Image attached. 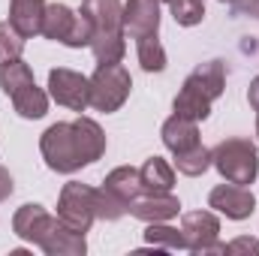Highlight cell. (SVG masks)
Masks as SVG:
<instances>
[{
  "label": "cell",
  "mask_w": 259,
  "mask_h": 256,
  "mask_svg": "<svg viewBox=\"0 0 259 256\" xmlns=\"http://www.w3.org/2000/svg\"><path fill=\"white\" fill-rule=\"evenodd\" d=\"M94 24L91 52L97 64H121L127 42H124V3L121 0H81L78 9Z\"/></svg>",
  "instance_id": "obj_1"
},
{
  "label": "cell",
  "mask_w": 259,
  "mask_h": 256,
  "mask_svg": "<svg viewBox=\"0 0 259 256\" xmlns=\"http://www.w3.org/2000/svg\"><path fill=\"white\" fill-rule=\"evenodd\" d=\"M211 166L232 184H253L259 175V154L250 139H226L211 151Z\"/></svg>",
  "instance_id": "obj_2"
},
{
  "label": "cell",
  "mask_w": 259,
  "mask_h": 256,
  "mask_svg": "<svg viewBox=\"0 0 259 256\" xmlns=\"http://www.w3.org/2000/svg\"><path fill=\"white\" fill-rule=\"evenodd\" d=\"M39 151H42V160H46V166L52 172L72 175L81 166H88L84 157H81V151H78L75 130H72V124H66V121H58V124H52V127L42 133Z\"/></svg>",
  "instance_id": "obj_3"
},
{
  "label": "cell",
  "mask_w": 259,
  "mask_h": 256,
  "mask_svg": "<svg viewBox=\"0 0 259 256\" xmlns=\"http://www.w3.org/2000/svg\"><path fill=\"white\" fill-rule=\"evenodd\" d=\"M133 78L124 64H97L91 75V106L97 112H118L130 97Z\"/></svg>",
  "instance_id": "obj_4"
},
{
  "label": "cell",
  "mask_w": 259,
  "mask_h": 256,
  "mask_svg": "<svg viewBox=\"0 0 259 256\" xmlns=\"http://www.w3.org/2000/svg\"><path fill=\"white\" fill-rule=\"evenodd\" d=\"M181 235H184V247L190 253H226V244L217 241L220 220L211 211H187L181 217Z\"/></svg>",
  "instance_id": "obj_5"
},
{
  "label": "cell",
  "mask_w": 259,
  "mask_h": 256,
  "mask_svg": "<svg viewBox=\"0 0 259 256\" xmlns=\"http://www.w3.org/2000/svg\"><path fill=\"white\" fill-rule=\"evenodd\" d=\"M58 217L64 220L69 229L88 232L91 223L97 220V211H94V187L78 184V181L64 184L61 199H58Z\"/></svg>",
  "instance_id": "obj_6"
},
{
  "label": "cell",
  "mask_w": 259,
  "mask_h": 256,
  "mask_svg": "<svg viewBox=\"0 0 259 256\" xmlns=\"http://www.w3.org/2000/svg\"><path fill=\"white\" fill-rule=\"evenodd\" d=\"M49 94L58 106H66L72 112H84L91 106V78H84L75 69L58 66L49 72Z\"/></svg>",
  "instance_id": "obj_7"
},
{
  "label": "cell",
  "mask_w": 259,
  "mask_h": 256,
  "mask_svg": "<svg viewBox=\"0 0 259 256\" xmlns=\"http://www.w3.org/2000/svg\"><path fill=\"white\" fill-rule=\"evenodd\" d=\"M208 205H211L214 211L226 214L229 220H247V217L256 211L253 193L247 190V187H241V184H232V181L217 184V187L211 190V196H208Z\"/></svg>",
  "instance_id": "obj_8"
},
{
  "label": "cell",
  "mask_w": 259,
  "mask_h": 256,
  "mask_svg": "<svg viewBox=\"0 0 259 256\" xmlns=\"http://www.w3.org/2000/svg\"><path fill=\"white\" fill-rule=\"evenodd\" d=\"M178 211H181V202L172 193H139L130 202V214L145 223H166L178 217Z\"/></svg>",
  "instance_id": "obj_9"
},
{
  "label": "cell",
  "mask_w": 259,
  "mask_h": 256,
  "mask_svg": "<svg viewBox=\"0 0 259 256\" xmlns=\"http://www.w3.org/2000/svg\"><path fill=\"white\" fill-rule=\"evenodd\" d=\"M160 30V3L157 0H127L124 3V33L133 39L151 36Z\"/></svg>",
  "instance_id": "obj_10"
},
{
  "label": "cell",
  "mask_w": 259,
  "mask_h": 256,
  "mask_svg": "<svg viewBox=\"0 0 259 256\" xmlns=\"http://www.w3.org/2000/svg\"><path fill=\"white\" fill-rule=\"evenodd\" d=\"M52 223H55V217H52L42 205L27 202V205H21V208L15 211V217H12V232H15L21 241H27V244H39L42 235L52 229Z\"/></svg>",
  "instance_id": "obj_11"
},
{
  "label": "cell",
  "mask_w": 259,
  "mask_h": 256,
  "mask_svg": "<svg viewBox=\"0 0 259 256\" xmlns=\"http://www.w3.org/2000/svg\"><path fill=\"white\" fill-rule=\"evenodd\" d=\"M36 247H42V253H49V256H84L88 241H84V232L69 229L61 217H55L52 229L42 235V241Z\"/></svg>",
  "instance_id": "obj_12"
},
{
  "label": "cell",
  "mask_w": 259,
  "mask_h": 256,
  "mask_svg": "<svg viewBox=\"0 0 259 256\" xmlns=\"http://www.w3.org/2000/svg\"><path fill=\"white\" fill-rule=\"evenodd\" d=\"M211 97L205 94V88L196 81L193 75H187L184 78V84H181V91H178V97H175V115H181V118H190V121H205L208 115H211Z\"/></svg>",
  "instance_id": "obj_13"
},
{
  "label": "cell",
  "mask_w": 259,
  "mask_h": 256,
  "mask_svg": "<svg viewBox=\"0 0 259 256\" xmlns=\"http://www.w3.org/2000/svg\"><path fill=\"white\" fill-rule=\"evenodd\" d=\"M42 12H46V0H12L9 3V24L24 39H30L42 30Z\"/></svg>",
  "instance_id": "obj_14"
},
{
  "label": "cell",
  "mask_w": 259,
  "mask_h": 256,
  "mask_svg": "<svg viewBox=\"0 0 259 256\" xmlns=\"http://www.w3.org/2000/svg\"><path fill=\"white\" fill-rule=\"evenodd\" d=\"M72 130H75V142H78V151H81L84 163H97L106 154V133H103V127L94 118H78V121H72Z\"/></svg>",
  "instance_id": "obj_15"
},
{
  "label": "cell",
  "mask_w": 259,
  "mask_h": 256,
  "mask_svg": "<svg viewBox=\"0 0 259 256\" xmlns=\"http://www.w3.org/2000/svg\"><path fill=\"white\" fill-rule=\"evenodd\" d=\"M163 145H166L172 154H181V151L199 145V127H196V121L181 118V115H172V118L163 124Z\"/></svg>",
  "instance_id": "obj_16"
},
{
  "label": "cell",
  "mask_w": 259,
  "mask_h": 256,
  "mask_svg": "<svg viewBox=\"0 0 259 256\" xmlns=\"http://www.w3.org/2000/svg\"><path fill=\"white\" fill-rule=\"evenodd\" d=\"M139 175H142V193H169L175 187V169L163 157H148Z\"/></svg>",
  "instance_id": "obj_17"
},
{
  "label": "cell",
  "mask_w": 259,
  "mask_h": 256,
  "mask_svg": "<svg viewBox=\"0 0 259 256\" xmlns=\"http://www.w3.org/2000/svg\"><path fill=\"white\" fill-rule=\"evenodd\" d=\"M75 15H78V12H72L64 3H49L46 12H42V30H39V33H42L46 39L66 42V36H69V30H72V24H75Z\"/></svg>",
  "instance_id": "obj_18"
},
{
  "label": "cell",
  "mask_w": 259,
  "mask_h": 256,
  "mask_svg": "<svg viewBox=\"0 0 259 256\" xmlns=\"http://www.w3.org/2000/svg\"><path fill=\"white\" fill-rule=\"evenodd\" d=\"M12 106H15V112L21 118L36 121V118H42L49 112V94L42 88H36V81H33V84H27V88L12 94Z\"/></svg>",
  "instance_id": "obj_19"
},
{
  "label": "cell",
  "mask_w": 259,
  "mask_h": 256,
  "mask_svg": "<svg viewBox=\"0 0 259 256\" xmlns=\"http://www.w3.org/2000/svg\"><path fill=\"white\" fill-rule=\"evenodd\" d=\"M103 187H109L118 199H124L130 205V202L142 193V175H139V169H133V166H118V169H112V172L106 175V184H103Z\"/></svg>",
  "instance_id": "obj_20"
},
{
  "label": "cell",
  "mask_w": 259,
  "mask_h": 256,
  "mask_svg": "<svg viewBox=\"0 0 259 256\" xmlns=\"http://www.w3.org/2000/svg\"><path fill=\"white\" fill-rule=\"evenodd\" d=\"M27 84H33V69L24 64L21 58H15L9 64H0V88H3L6 97H12L15 91H21Z\"/></svg>",
  "instance_id": "obj_21"
},
{
  "label": "cell",
  "mask_w": 259,
  "mask_h": 256,
  "mask_svg": "<svg viewBox=\"0 0 259 256\" xmlns=\"http://www.w3.org/2000/svg\"><path fill=\"white\" fill-rule=\"evenodd\" d=\"M196 81L205 88V94L211 97V100H217L220 94H223V88H226V72H223V61H208V64H199L190 72Z\"/></svg>",
  "instance_id": "obj_22"
},
{
  "label": "cell",
  "mask_w": 259,
  "mask_h": 256,
  "mask_svg": "<svg viewBox=\"0 0 259 256\" xmlns=\"http://www.w3.org/2000/svg\"><path fill=\"white\" fill-rule=\"evenodd\" d=\"M136 42H139L136 55H139V64H142L145 72H163V69H166V49L160 46L157 33L142 36V39H136Z\"/></svg>",
  "instance_id": "obj_23"
},
{
  "label": "cell",
  "mask_w": 259,
  "mask_h": 256,
  "mask_svg": "<svg viewBox=\"0 0 259 256\" xmlns=\"http://www.w3.org/2000/svg\"><path fill=\"white\" fill-rule=\"evenodd\" d=\"M175 166H178V172H181V175L196 178V175H202V172L211 166V151L199 142V145H193V148H187V151L175 154Z\"/></svg>",
  "instance_id": "obj_24"
},
{
  "label": "cell",
  "mask_w": 259,
  "mask_h": 256,
  "mask_svg": "<svg viewBox=\"0 0 259 256\" xmlns=\"http://www.w3.org/2000/svg\"><path fill=\"white\" fill-rule=\"evenodd\" d=\"M145 241L154 244V247H163V250H187V247H184V235H181V229L166 226V223H148V229H145Z\"/></svg>",
  "instance_id": "obj_25"
},
{
  "label": "cell",
  "mask_w": 259,
  "mask_h": 256,
  "mask_svg": "<svg viewBox=\"0 0 259 256\" xmlns=\"http://www.w3.org/2000/svg\"><path fill=\"white\" fill-rule=\"evenodd\" d=\"M94 211L100 220H121L130 211V205L124 199H118L109 187H100V190H94Z\"/></svg>",
  "instance_id": "obj_26"
},
{
  "label": "cell",
  "mask_w": 259,
  "mask_h": 256,
  "mask_svg": "<svg viewBox=\"0 0 259 256\" xmlns=\"http://www.w3.org/2000/svg\"><path fill=\"white\" fill-rule=\"evenodd\" d=\"M169 9H172V18L181 27H196L205 18V3L202 0H169Z\"/></svg>",
  "instance_id": "obj_27"
},
{
  "label": "cell",
  "mask_w": 259,
  "mask_h": 256,
  "mask_svg": "<svg viewBox=\"0 0 259 256\" xmlns=\"http://www.w3.org/2000/svg\"><path fill=\"white\" fill-rule=\"evenodd\" d=\"M21 52H24V36L9 21H0V64L21 58Z\"/></svg>",
  "instance_id": "obj_28"
},
{
  "label": "cell",
  "mask_w": 259,
  "mask_h": 256,
  "mask_svg": "<svg viewBox=\"0 0 259 256\" xmlns=\"http://www.w3.org/2000/svg\"><path fill=\"white\" fill-rule=\"evenodd\" d=\"M91 39H94V24L78 12V15H75V24H72V30H69V36H66L64 46H69V49H81V46H91Z\"/></svg>",
  "instance_id": "obj_29"
},
{
  "label": "cell",
  "mask_w": 259,
  "mask_h": 256,
  "mask_svg": "<svg viewBox=\"0 0 259 256\" xmlns=\"http://www.w3.org/2000/svg\"><path fill=\"white\" fill-rule=\"evenodd\" d=\"M244 250L259 253V241L256 238H235L232 244H226V253H244Z\"/></svg>",
  "instance_id": "obj_30"
},
{
  "label": "cell",
  "mask_w": 259,
  "mask_h": 256,
  "mask_svg": "<svg viewBox=\"0 0 259 256\" xmlns=\"http://www.w3.org/2000/svg\"><path fill=\"white\" fill-rule=\"evenodd\" d=\"M229 6L241 15H259V0H232Z\"/></svg>",
  "instance_id": "obj_31"
},
{
  "label": "cell",
  "mask_w": 259,
  "mask_h": 256,
  "mask_svg": "<svg viewBox=\"0 0 259 256\" xmlns=\"http://www.w3.org/2000/svg\"><path fill=\"white\" fill-rule=\"evenodd\" d=\"M12 190H15V184H12V175L0 166V202H6L9 196H12Z\"/></svg>",
  "instance_id": "obj_32"
},
{
  "label": "cell",
  "mask_w": 259,
  "mask_h": 256,
  "mask_svg": "<svg viewBox=\"0 0 259 256\" xmlns=\"http://www.w3.org/2000/svg\"><path fill=\"white\" fill-rule=\"evenodd\" d=\"M247 100H250V106H253V109L259 112V75L253 78V81H250V91H247Z\"/></svg>",
  "instance_id": "obj_33"
},
{
  "label": "cell",
  "mask_w": 259,
  "mask_h": 256,
  "mask_svg": "<svg viewBox=\"0 0 259 256\" xmlns=\"http://www.w3.org/2000/svg\"><path fill=\"white\" fill-rule=\"evenodd\" d=\"M256 136H259V118H256Z\"/></svg>",
  "instance_id": "obj_34"
},
{
  "label": "cell",
  "mask_w": 259,
  "mask_h": 256,
  "mask_svg": "<svg viewBox=\"0 0 259 256\" xmlns=\"http://www.w3.org/2000/svg\"><path fill=\"white\" fill-rule=\"evenodd\" d=\"M157 3H169V0H157Z\"/></svg>",
  "instance_id": "obj_35"
},
{
  "label": "cell",
  "mask_w": 259,
  "mask_h": 256,
  "mask_svg": "<svg viewBox=\"0 0 259 256\" xmlns=\"http://www.w3.org/2000/svg\"><path fill=\"white\" fill-rule=\"evenodd\" d=\"M220 3H232V0H220Z\"/></svg>",
  "instance_id": "obj_36"
}]
</instances>
